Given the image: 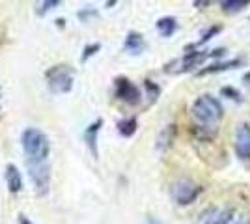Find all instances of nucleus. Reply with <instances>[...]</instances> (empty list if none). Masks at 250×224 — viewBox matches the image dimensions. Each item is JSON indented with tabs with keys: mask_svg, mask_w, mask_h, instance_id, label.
Instances as JSON below:
<instances>
[{
	"mask_svg": "<svg viewBox=\"0 0 250 224\" xmlns=\"http://www.w3.org/2000/svg\"><path fill=\"white\" fill-rule=\"evenodd\" d=\"M209 4H211L209 0H194V8H198V10H204Z\"/></svg>",
	"mask_w": 250,
	"mask_h": 224,
	"instance_id": "obj_24",
	"label": "nucleus"
},
{
	"mask_svg": "<svg viewBox=\"0 0 250 224\" xmlns=\"http://www.w3.org/2000/svg\"><path fill=\"white\" fill-rule=\"evenodd\" d=\"M235 153L239 159L250 161V125L239 123L235 129Z\"/></svg>",
	"mask_w": 250,
	"mask_h": 224,
	"instance_id": "obj_8",
	"label": "nucleus"
},
{
	"mask_svg": "<svg viewBox=\"0 0 250 224\" xmlns=\"http://www.w3.org/2000/svg\"><path fill=\"white\" fill-rule=\"evenodd\" d=\"M114 97L118 101H124L127 105L135 107L142 101V92L140 88L129 81L127 77H116L114 79Z\"/></svg>",
	"mask_w": 250,
	"mask_h": 224,
	"instance_id": "obj_6",
	"label": "nucleus"
},
{
	"mask_svg": "<svg viewBox=\"0 0 250 224\" xmlns=\"http://www.w3.org/2000/svg\"><path fill=\"white\" fill-rule=\"evenodd\" d=\"M147 43L144 40V36L140 32H135V30H131V32L125 36V41H124V51L127 54H131V56H138V54H142L146 51Z\"/></svg>",
	"mask_w": 250,
	"mask_h": 224,
	"instance_id": "obj_10",
	"label": "nucleus"
},
{
	"mask_svg": "<svg viewBox=\"0 0 250 224\" xmlns=\"http://www.w3.org/2000/svg\"><path fill=\"white\" fill-rule=\"evenodd\" d=\"M172 198L177 205H190L198 200V196L202 194V185L194 183L188 178H181L172 185Z\"/></svg>",
	"mask_w": 250,
	"mask_h": 224,
	"instance_id": "obj_4",
	"label": "nucleus"
},
{
	"mask_svg": "<svg viewBox=\"0 0 250 224\" xmlns=\"http://www.w3.org/2000/svg\"><path fill=\"white\" fill-rule=\"evenodd\" d=\"M233 221V209L217 207L202 215V224H229Z\"/></svg>",
	"mask_w": 250,
	"mask_h": 224,
	"instance_id": "obj_11",
	"label": "nucleus"
},
{
	"mask_svg": "<svg viewBox=\"0 0 250 224\" xmlns=\"http://www.w3.org/2000/svg\"><path fill=\"white\" fill-rule=\"evenodd\" d=\"M19 223H21V224H32L30 221L24 217V215H19Z\"/></svg>",
	"mask_w": 250,
	"mask_h": 224,
	"instance_id": "obj_25",
	"label": "nucleus"
},
{
	"mask_svg": "<svg viewBox=\"0 0 250 224\" xmlns=\"http://www.w3.org/2000/svg\"><path fill=\"white\" fill-rule=\"evenodd\" d=\"M220 30H222V26H220V24H213V26H209L208 30H206V32H204V34H202V38H200L198 41L194 43L192 47H200V45H204V43H208L209 40H211V38H215V36H217V34H219Z\"/></svg>",
	"mask_w": 250,
	"mask_h": 224,
	"instance_id": "obj_18",
	"label": "nucleus"
},
{
	"mask_svg": "<svg viewBox=\"0 0 250 224\" xmlns=\"http://www.w3.org/2000/svg\"><path fill=\"white\" fill-rule=\"evenodd\" d=\"M176 135H177L176 123H168L167 127L159 133V137H157V144H155L157 149L159 151H167L172 146V142L176 140Z\"/></svg>",
	"mask_w": 250,
	"mask_h": 224,
	"instance_id": "obj_13",
	"label": "nucleus"
},
{
	"mask_svg": "<svg viewBox=\"0 0 250 224\" xmlns=\"http://www.w3.org/2000/svg\"><path fill=\"white\" fill-rule=\"evenodd\" d=\"M155 26L163 38H172L177 30V19L174 15H167V17H161L155 22Z\"/></svg>",
	"mask_w": 250,
	"mask_h": 224,
	"instance_id": "obj_14",
	"label": "nucleus"
},
{
	"mask_svg": "<svg viewBox=\"0 0 250 224\" xmlns=\"http://www.w3.org/2000/svg\"><path fill=\"white\" fill-rule=\"evenodd\" d=\"M101 51V43H90V45H86L83 51V56H81V62H88L94 54H97Z\"/></svg>",
	"mask_w": 250,
	"mask_h": 224,
	"instance_id": "obj_21",
	"label": "nucleus"
},
{
	"mask_svg": "<svg viewBox=\"0 0 250 224\" xmlns=\"http://www.w3.org/2000/svg\"><path fill=\"white\" fill-rule=\"evenodd\" d=\"M151 224H159V223H151Z\"/></svg>",
	"mask_w": 250,
	"mask_h": 224,
	"instance_id": "obj_28",
	"label": "nucleus"
},
{
	"mask_svg": "<svg viewBox=\"0 0 250 224\" xmlns=\"http://www.w3.org/2000/svg\"><path fill=\"white\" fill-rule=\"evenodd\" d=\"M118 133L125 137V139H131L133 135L136 133V129H138V120L136 116H129V118H124V120H120L118 122Z\"/></svg>",
	"mask_w": 250,
	"mask_h": 224,
	"instance_id": "obj_15",
	"label": "nucleus"
},
{
	"mask_svg": "<svg viewBox=\"0 0 250 224\" xmlns=\"http://www.w3.org/2000/svg\"><path fill=\"white\" fill-rule=\"evenodd\" d=\"M190 112H192V118H194L196 125L209 129H217L220 120L224 118L222 103L215 96H209V94H202L200 97H196L194 103H192Z\"/></svg>",
	"mask_w": 250,
	"mask_h": 224,
	"instance_id": "obj_1",
	"label": "nucleus"
},
{
	"mask_svg": "<svg viewBox=\"0 0 250 224\" xmlns=\"http://www.w3.org/2000/svg\"><path fill=\"white\" fill-rule=\"evenodd\" d=\"M243 65V60H229V62H215L213 65H209L206 69H200L198 75H209V73H219V71H226V69H235V67H239Z\"/></svg>",
	"mask_w": 250,
	"mask_h": 224,
	"instance_id": "obj_16",
	"label": "nucleus"
},
{
	"mask_svg": "<svg viewBox=\"0 0 250 224\" xmlns=\"http://www.w3.org/2000/svg\"><path fill=\"white\" fill-rule=\"evenodd\" d=\"M26 170L38 196H47L51 189V168L47 163H26Z\"/></svg>",
	"mask_w": 250,
	"mask_h": 224,
	"instance_id": "obj_5",
	"label": "nucleus"
},
{
	"mask_svg": "<svg viewBox=\"0 0 250 224\" xmlns=\"http://www.w3.org/2000/svg\"><path fill=\"white\" fill-rule=\"evenodd\" d=\"M224 54V49H217V51H188L187 54H183V58L179 60V69L177 73H187V71H192L200 65L204 64L208 58H219Z\"/></svg>",
	"mask_w": 250,
	"mask_h": 224,
	"instance_id": "obj_7",
	"label": "nucleus"
},
{
	"mask_svg": "<svg viewBox=\"0 0 250 224\" xmlns=\"http://www.w3.org/2000/svg\"><path fill=\"white\" fill-rule=\"evenodd\" d=\"M77 15H79L81 21H88L90 17H97V10H94V8H84V10H81Z\"/></svg>",
	"mask_w": 250,
	"mask_h": 224,
	"instance_id": "obj_23",
	"label": "nucleus"
},
{
	"mask_svg": "<svg viewBox=\"0 0 250 224\" xmlns=\"http://www.w3.org/2000/svg\"><path fill=\"white\" fill-rule=\"evenodd\" d=\"M6 185L11 194H19L22 191V176L13 163L6 164Z\"/></svg>",
	"mask_w": 250,
	"mask_h": 224,
	"instance_id": "obj_12",
	"label": "nucleus"
},
{
	"mask_svg": "<svg viewBox=\"0 0 250 224\" xmlns=\"http://www.w3.org/2000/svg\"><path fill=\"white\" fill-rule=\"evenodd\" d=\"M47 88L54 96L69 94L75 84V69L67 64H56L45 71Z\"/></svg>",
	"mask_w": 250,
	"mask_h": 224,
	"instance_id": "obj_3",
	"label": "nucleus"
},
{
	"mask_svg": "<svg viewBox=\"0 0 250 224\" xmlns=\"http://www.w3.org/2000/svg\"><path fill=\"white\" fill-rule=\"evenodd\" d=\"M58 6H62V2H60V0H45V2H40V4H38L36 13L42 17V15L49 13V11H52L54 8H58Z\"/></svg>",
	"mask_w": 250,
	"mask_h": 224,
	"instance_id": "obj_19",
	"label": "nucleus"
},
{
	"mask_svg": "<svg viewBox=\"0 0 250 224\" xmlns=\"http://www.w3.org/2000/svg\"><path fill=\"white\" fill-rule=\"evenodd\" d=\"M103 127V120L101 118H97L95 122H92L86 131H84V142H86V146L90 149V153H92V157L94 159H99V148H97V137H99V131Z\"/></svg>",
	"mask_w": 250,
	"mask_h": 224,
	"instance_id": "obj_9",
	"label": "nucleus"
},
{
	"mask_svg": "<svg viewBox=\"0 0 250 224\" xmlns=\"http://www.w3.org/2000/svg\"><path fill=\"white\" fill-rule=\"evenodd\" d=\"M220 94L224 97H228V99H231V101H235V103H241V101H243L241 92L237 88H233V86H224V88L220 90Z\"/></svg>",
	"mask_w": 250,
	"mask_h": 224,
	"instance_id": "obj_22",
	"label": "nucleus"
},
{
	"mask_svg": "<svg viewBox=\"0 0 250 224\" xmlns=\"http://www.w3.org/2000/svg\"><path fill=\"white\" fill-rule=\"evenodd\" d=\"M250 2L249 0H222L220 2V8L224 13H229V15H233V13H239L243 11L245 8H249Z\"/></svg>",
	"mask_w": 250,
	"mask_h": 224,
	"instance_id": "obj_17",
	"label": "nucleus"
},
{
	"mask_svg": "<svg viewBox=\"0 0 250 224\" xmlns=\"http://www.w3.org/2000/svg\"><path fill=\"white\" fill-rule=\"evenodd\" d=\"M21 146L26 163H47L51 155L49 137L38 127H26L22 131Z\"/></svg>",
	"mask_w": 250,
	"mask_h": 224,
	"instance_id": "obj_2",
	"label": "nucleus"
},
{
	"mask_svg": "<svg viewBox=\"0 0 250 224\" xmlns=\"http://www.w3.org/2000/svg\"><path fill=\"white\" fill-rule=\"evenodd\" d=\"M237 224H250V223H237Z\"/></svg>",
	"mask_w": 250,
	"mask_h": 224,
	"instance_id": "obj_27",
	"label": "nucleus"
},
{
	"mask_svg": "<svg viewBox=\"0 0 250 224\" xmlns=\"http://www.w3.org/2000/svg\"><path fill=\"white\" fill-rule=\"evenodd\" d=\"M144 88H146L147 97H149V103H153V101L159 99V96H161V86L155 84L153 81H144Z\"/></svg>",
	"mask_w": 250,
	"mask_h": 224,
	"instance_id": "obj_20",
	"label": "nucleus"
},
{
	"mask_svg": "<svg viewBox=\"0 0 250 224\" xmlns=\"http://www.w3.org/2000/svg\"><path fill=\"white\" fill-rule=\"evenodd\" d=\"M243 82H245V84H249L250 86V71L247 75H245V77H243Z\"/></svg>",
	"mask_w": 250,
	"mask_h": 224,
	"instance_id": "obj_26",
	"label": "nucleus"
}]
</instances>
